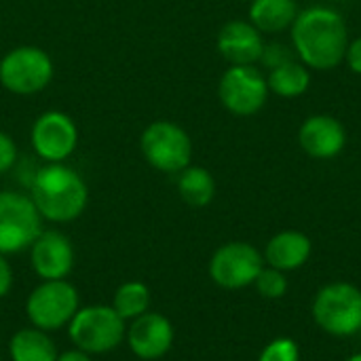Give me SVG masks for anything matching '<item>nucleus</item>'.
Returning a JSON list of instances; mask_svg holds the SVG:
<instances>
[{
	"mask_svg": "<svg viewBox=\"0 0 361 361\" xmlns=\"http://www.w3.org/2000/svg\"><path fill=\"white\" fill-rule=\"evenodd\" d=\"M296 57L317 72L334 70L345 61L349 27L345 17L330 6H309L300 11L290 27Z\"/></svg>",
	"mask_w": 361,
	"mask_h": 361,
	"instance_id": "nucleus-1",
	"label": "nucleus"
},
{
	"mask_svg": "<svg viewBox=\"0 0 361 361\" xmlns=\"http://www.w3.org/2000/svg\"><path fill=\"white\" fill-rule=\"evenodd\" d=\"M30 197L42 220L68 224L80 218L87 209L89 188L76 169L66 163H47L34 171Z\"/></svg>",
	"mask_w": 361,
	"mask_h": 361,
	"instance_id": "nucleus-2",
	"label": "nucleus"
},
{
	"mask_svg": "<svg viewBox=\"0 0 361 361\" xmlns=\"http://www.w3.org/2000/svg\"><path fill=\"white\" fill-rule=\"evenodd\" d=\"M140 150L146 163L161 173H180L192 161V140L173 121H152L140 135Z\"/></svg>",
	"mask_w": 361,
	"mask_h": 361,
	"instance_id": "nucleus-3",
	"label": "nucleus"
},
{
	"mask_svg": "<svg viewBox=\"0 0 361 361\" xmlns=\"http://www.w3.org/2000/svg\"><path fill=\"white\" fill-rule=\"evenodd\" d=\"M53 76L51 55L34 44L15 47L0 59V85L15 95H36L51 85Z\"/></svg>",
	"mask_w": 361,
	"mask_h": 361,
	"instance_id": "nucleus-4",
	"label": "nucleus"
},
{
	"mask_svg": "<svg viewBox=\"0 0 361 361\" xmlns=\"http://www.w3.org/2000/svg\"><path fill=\"white\" fill-rule=\"evenodd\" d=\"M70 341L76 349L89 355H102L114 351L127 334L125 319L112 307L93 305L78 309L68 324Z\"/></svg>",
	"mask_w": 361,
	"mask_h": 361,
	"instance_id": "nucleus-5",
	"label": "nucleus"
},
{
	"mask_svg": "<svg viewBox=\"0 0 361 361\" xmlns=\"http://www.w3.org/2000/svg\"><path fill=\"white\" fill-rule=\"evenodd\" d=\"M42 233V216L30 195L0 190V254H19L30 250Z\"/></svg>",
	"mask_w": 361,
	"mask_h": 361,
	"instance_id": "nucleus-6",
	"label": "nucleus"
},
{
	"mask_svg": "<svg viewBox=\"0 0 361 361\" xmlns=\"http://www.w3.org/2000/svg\"><path fill=\"white\" fill-rule=\"evenodd\" d=\"M317 326L332 336H353L361 328V290L351 283H330L313 300Z\"/></svg>",
	"mask_w": 361,
	"mask_h": 361,
	"instance_id": "nucleus-7",
	"label": "nucleus"
},
{
	"mask_svg": "<svg viewBox=\"0 0 361 361\" xmlns=\"http://www.w3.org/2000/svg\"><path fill=\"white\" fill-rule=\"evenodd\" d=\"M78 309V292L66 279L42 281L32 290L25 302V315L30 324L44 332L66 328Z\"/></svg>",
	"mask_w": 361,
	"mask_h": 361,
	"instance_id": "nucleus-8",
	"label": "nucleus"
},
{
	"mask_svg": "<svg viewBox=\"0 0 361 361\" xmlns=\"http://www.w3.org/2000/svg\"><path fill=\"white\" fill-rule=\"evenodd\" d=\"M269 82L256 66H231L218 82L220 104L235 116L258 114L269 99Z\"/></svg>",
	"mask_w": 361,
	"mask_h": 361,
	"instance_id": "nucleus-9",
	"label": "nucleus"
},
{
	"mask_svg": "<svg viewBox=\"0 0 361 361\" xmlns=\"http://www.w3.org/2000/svg\"><path fill=\"white\" fill-rule=\"evenodd\" d=\"M30 144L44 163H66L78 146V127L70 114L47 110L34 121Z\"/></svg>",
	"mask_w": 361,
	"mask_h": 361,
	"instance_id": "nucleus-10",
	"label": "nucleus"
},
{
	"mask_svg": "<svg viewBox=\"0 0 361 361\" xmlns=\"http://www.w3.org/2000/svg\"><path fill=\"white\" fill-rule=\"evenodd\" d=\"M262 269V254L245 241L224 243L214 252L209 260V275L214 283L226 290H241L245 286H252Z\"/></svg>",
	"mask_w": 361,
	"mask_h": 361,
	"instance_id": "nucleus-11",
	"label": "nucleus"
},
{
	"mask_svg": "<svg viewBox=\"0 0 361 361\" xmlns=\"http://www.w3.org/2000/svg\"><path fill=\"white\" fill-rule=\"evenodd\" d=\"M30 262L44 281L66 279L74 267L72 241L59 231H42L30 245Z\"/></svg>",
	"mask_w": 361,
	"mask_h": 361,
	"instance_id": "nucleus-12",
	"label": "nucleus"
},
{
	"mask_svg": "<svg viewBox=\"0 0 361 361\" xmlns=\"http://www.w3.org/2000/svg\"><path fill=\"white\" fill-rule=\"evenodd\" d=\"M347 140L345 125L330 114H313L298 129L300 148L317 161L336 159L347 148Z\"/></svg>",
	"mask_w": 361,
	"mask_h": 361,
	"instance_id": "nucleus-13",
	"label": "nucleus"
},
{
	"mask_svg": "<svg viewBox=\"0 0 361 361\" xmlns=\"http://www.w3.org/2000/svg\"><path fill=\"white\" fill-rule=\"evenodd\" d=\"M264 44L262 32L250 19L226 21L216 38L218 53L231 66H256L262 57Z\"/></svg>",
	"mask_w": 361,
	"mask_h": 361,
	"instance_id": "nucleus-14",
	"label": "nucleus"
},
{
	"mask_svg": "<svg viewBox=\"0 0 361 361\" xmlns=\"http://www.w3.org/2000/svg\"><path fill=\"white\" fill-rule=\"evenodd\" d=\"M125 336L140 360H159L173 345V326L165 315L148 311L131 322Z\"/></svg>",
	"mask_w": 361,
	"mask_h": 361,
	"instance_id": "nucleus-15",
	"label": "nucleus"
},
{
	"mask_svg": "<svg viewBox=\"0 0 361 361\" xmlns=\"http://www.w3.org/2000/svg\"><path fill=\"white\" fill-rule=\"evenodd\" d=\"M313 252L311 239L300 231H283L277 233L264 250V262L277 271H294L300 269Z\"/></svg>",
	"mask_w": 361,
	"mask_h": 361,
	"instance_id": "nucleus-16",
	"label": "nucleus"
},
{
	"mask_svg": "<svg viewBox=\"0 0 361 361\" xmlns=\"http://www.w3.org/2000/svg\"><path fill=\"white\" fill-rule=\"evenodd\" d=\"M298 13L296 0H252L247 17L262 34H279L292 27Z\"/></svg>",
	"mask_w": 361,
	"mask_h": 361,
	"instance_id": "nucleus-17",
	"label": "nucleus"
},
{
	"mask_svg": "<svg viewBox=\"0 0 361 361\" xmlns=\"http://www.w3.org/2000/svg\"><path fill=\"white\" fill-rule=\"evenodd\" d=\"M13 361H55L57 349L51 336L38 328H23L13 334L8 343Z\"/></svg>",
	"mask_w": 361,
	"mask_h": 361,
	"instance_id": "nucleus-18",
	"label": "nucleus"
},
{
	"mask_svg": "<svg viewBox=\"0 0 361 361\" xmlns=\"http://www.w3.org/2000/svg\"><path fill=\"white\" fill-rule=\"evenodd\" d=\"M269 91L279 97H300L311 87V70L300 59H290L273 70L267 76Z\"/></svg>",
	"mask_w": 361,
	"mask_h": 361,
	"instance_id": "nucleus-19",
	"label": "nucleus"
},
{
	"mask_svg": "<svg viewBox=\"0 0 361 361\" xmlns=\"http://www.w3.org/2000/svg\"><path fill=\"white\" fill-rule=\"evenodd\" d=\"M178 195L190 207H205L216 197V180L205 167L188 165L178 173Z\"/></svg>",
	"mask_w": 361,
	"mask_h": 361,
	"instance_id": "nucleus-20",
	"label": "nucleus"
},
{
	"mask_svg": "<svg viewBox=\"0 0 361 361\" xmlns=\"http://www.w3.org/2000/svg\"><path fill=\"white\" fill-rule=\"evenodd\" d=\"M112 309L118 313L121 319L133 322L135 317L148 313L150 309V290L140 281L123 283L112 298Z\"/></svg>",
	"mask_w": 361,
	"mask_h": 361,
	"instance_id": "nucleus-21",
	"label": "nucleus"
},
{
	"mask_svg": "<svg viewBox=\"0 0 361 361\" xmlns=\"http://www.w3.org/2000/svg\"><path fill=\"white\" fill-rule=\"evenodd\" d=\"M254 286L269 300H277V298L286 296V292H288V279H286L283 271H277L273 267L262 269L260 275L256 277Z\"/></svg>",
	"mask_w": 361,
	"mask_h": 361,
	"instance_id": "nucleus-22",
	"label": "nucleus"
},
{
	"mask_svg": "<svg viewBox=\"0 0 361 361\" xmlns=\"http://www.w3.org/2000/svg\"><path fill=\"white\" fill-rule=\"evenodd\" d=\"M300 351L292 338H275L264 347L258 361H298Z\"/></svg>",
	"mask_w": 361,
	"mask_h": 361,
	"instance_id": "nucleus-23",
	"label": "nucleus"
},
{
	"mask_svg": "<svg viewBox=\"0 0 361 361\" xmlns=\"http://www.w3.org/2000/svg\"><path fill=\"white\" fill-rule=\"evenodd\" d=\"M290 59H296V53H294V49H290V47H286L281 42H269V44H264L262 57H260L262 66L269 68V70H273V68H277V66H281V63H286Z\"/></svg>",
	"mask_w": 361,
	"mask_h": 361,
	"instance_id": "nucleus-24",
	"label": "nucleus"
},
{
	"mask_svg": "<svg viewBox=\"0 0 361 361\" xmlns=\"http://www.w3.org/2000/svg\"><path fill=\"white\" fill-rule=\"evenodd\" d=\"M17 159H19V150L15 140L6 131H0V176L11 171L17 165Z\"/></svg>",
	"mask_w": 361,
	"mask_h": 361,
	"instance_id": "nucleus-25",
	"label": "nucleus"
},
{
	"mask_svg": "<svg viewBox=\"0 0 361 361\" xmlns=\"http://www.w3.org/2000/svg\"><path fill=\"white\" fill-rule=\"evenodd\" d=\"M345 61H347L351 72L361 74V36H357L355 40H349V47H347V53H345Z\"/></svg>",
	"mask_w": 361,
	"mask_h": 361,
	"instance_id": "nucleus-26",
	"label": "nucleus"
},
{
	"mask_svg": "<svg viewBox=\"0 0 361 361\" xmlns=\"http://www.w3.org/2000/svg\"><path fill=\"white\" fill-rule=\"evenodd\" d=\"M13 288V269L4 254H0V298H4Z\"/></svg>",
	"mask_w": 361,
	"mask_h": 361,
	"instance_id": "nucleus-27",
	"label": "nucleus"
},
{
	"mask_svg": "<svg viewBox=\"0 0 361 361\" xmlns=\"http://www.w3.org/2000/svg\"><path fill=\"white\" fill-rule=\"evenodd\" d=\"M55 361H91V357H89V353H85L80 349H72V351H66V353L57 355Z\"/></svg>",
	"mask_w": 361,
	"mask_h": 361,
	"instance_id": "nucleus-28",
	"label": "nucleus"
},
{
	"mask_svg": "<svg viewBox=\"0 0 361 361\" xmlns=\"http://www.w3.org/2000/svg\"><path fill=\"white\" fill-rule=\"evenodd\" d=\"M347 361H361V353H355V355H351Z\"/></svg>",
	"mask_w": 361,
	"mask_h": 361,
	"instance_id": "nucleus-29",
	"label": "nucleus"
},
{
	"mask_svg": "<svg viewBox=\"0 0 361 361\" xmlns=\"http://www.w3.org/2000/svg\"><path fill=\"white\" fill-rule=\"evenodd\" d=\"M357 334H360V336H361V328H360V332H357Z\"/></svg>",
	"mask_w": 361,
	"mask_h": 361,
	"instance_id": "nucleus-30",
	"label": "nucleus"
}]
</instances>
